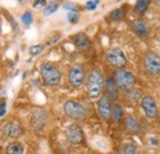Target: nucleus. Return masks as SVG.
<instances>
[{
  "mask_svg": "<svg viewBox=\"0 0 160 154\" xmlns=\"http://www.w3.org/2000/svg\"><path fill=\"white\" fill-rule=\"evenodd\" d=\"M105 86V78L99 69H91L86 78V93L91 99L99 97Z\"/></svg>",
  "mask_w": 160,
  "mask_h": 154,
  "instance_id": "obj_1",
  "label": "nucleus"
},
{
  "mask_svg": "<svg viewBox=\"0 0 160 154\" xmlns=\"http://www.w3.org/2000/svg\"><path fill=\"white\" fill-rule=\"evenodd\" d=\"M40 72L43 81L47 85H51V86L59 85L60 80H62V73H60V70L54 64H52V63H43L41 65Z\"/></svg>",
  "mask_w": 160,
  "mask_h": 154,
  "instance_id": "obj_2",
  "label": "nucleus"
},
{
  "mask_svg": "<svg viewBox=\"0 0 160 154\" xmlns=\"http://www.w3.org/2000/svg\"><path fill=\"white\" fill-rule=\"evenodd\" d=\"M113 80L116 81V84L120 89L127 91L129 89H133V86L136 85L137 78L133 73H131L123 68V69H116V72L113 74Z\"/></svg>",
  "mask_w": 160,
  "mask_h": 154,
  "instance_id": "obj_3",
  "label": "nucleus"
},
{
  "mask_svg": "<svg viewBox=\"0 0 160 154\" xmlns=\"http://www.w3.org/2000/svg\"><path fill=\"white\" fill-rule=\"evenodd\" d=\"M63 111H64V114L68 116L69 118L75 120V121L84 120L86 117V115H88V111H86L85 106H82L80 102L73 101V100H68V101L64 102Z\"/></svg>",
  "mask_w": 160,
  "mask_h": 154,
  "instance_id": "obj_4",
  "label": "nucleus"
},
{
  "mask_svg": "<svg viewBox=\"0 0 160 154\" xmlns=\"http://www.w3.org/2000/svg\"><path fill=\"white\" fill-rule=\"evenodd\" d=\"M106 58H107V62L116 67L117 69H123L126 65H127V57L126 54L123 53V51L118 48V47H112L107 51L106 53Z\"/></svg>",
  "mask_w": 160,
  "mask_h": 154,
  "instance_id": "obj_5",
  "label": "nucleus"
},
{
  "mask_svg": "<svg viewBox=\"0 0 160 154\" xmlns=\"http://www.w3.org/2000/svg\"><path fill=\"white\" fill-rule=\"evenodd\" d=\"M143 67L150 75L160 74V56L154 52H148L143 58Z\"/></svg>",
  "mask_w": 160,
  "mask_h": 154,
  "instance_id": "obj_6",
  "label": "nucleus"
},
{
  "mask_svg": "<svg viewBox=\"0 0 160 154\" xmlns=\"http://www.w3.org/2000/svg\"><path fill=\"white\" fill-rule=\"evenodd\" d=\"M69 84L73 88H79L85 81V68L81 64H74L69 70Z\"/></svg>",
  "mask_w": 160,
  "mask_h": 154,
  "instance_id": "obj_7",
  "label": "nucleus"
},
{
  "mask_svg": "<svg viewBox=\"0 0 160 154\" xmlns=\"http://www.w3.org/2000/svg\"><path fill=\"white\" fill-rule=\"evenodd\" d=\"M65 136L69 143L72 144H82L85 141V136L79 125L77 123H72L67 127L65 130Z\"/></svg>",
  "mask_w": 160,
  "mask_h": 154,
  "instance_id": "obj_8",
  "label": "nucleus"
},
{
  "mask_svg": "<svg viewBox=\"0 0 160 154\" xmlns=\"http://www.w3.org/2000/svg\"><path fill=\"white\" fill-rule=\"evenodd\" d=\"M140 105L148 118L153 120L158 116V105H157L155 99L152 95H144L140 100Z\"/></svg>",
  "mask_w": 160,
  "mask_h": 154,
  "instance_id": "obj_9",
  "label": "nucleus"
},
{
  "mask_svg": "<svg viewBox=\"0 0 160 154\" xmlns=\"http://www.w3.org/2000/svg\"><path fill=\"white\" fill-rule=\"evenodd\" d=\"M98 111H99L101 118L105 121H110L112 118V106H111L110 99L107 95L100 96L99 101H98Z\"/></svg>",
  "mask_w": 160,
  "mask_h": 154,
  "instance_id": "obj_10",
  "label": "nucleus"
},
{
  "mask_svg": "<svg viewBox=\"0 0 160 154\" xmlns=\"http://www.w3.org/2000/svg\"><path fill=\"white\" fill-rule=\"evenodd\" d=\"M48 122V114L44 111V110H35L31 115V118H30V123L33 128L36 130H41L43 128Z\"/></svg>",
  "mask_w": 160,
  "mask_h": 154,
  "instance_id": "obj_11",
  "label": "nucleus"
},
{
  "mask_svg": "<svg viewBox=\"0 0 160 154\" xmlns=\"http://www.w3.org/2000/svg\"><path fill=\"white\" fill-rule=\"evenodd\" d=\"M21 133H22V128H21L20 125L18 122H15V121L8 122V123H5L1 127V135L4 136L5 138H12V139H15V138L20 137Z\"/></svg>",
  "mask_w": 160,
  "mask_h": 154,
  "instance_id": "obj_12",
  "label": "nucleus"
},
{
  "mask_svg": "<svg viewBox=\"0 0 160 154\" xmlns=\"http://www.w3.org/2000/svg\"><path fill=\"white\" fill-rule=\"evenodd\" d=\"M132 30L134 33H137L138 36H142V37H147L152 33V30H150L149 25L147 23V21L142 19L134 20L132 22Z\"/></svg>",
  "mask_w": 160,
  "mask_h": 154,
  "instance_id": "obj_13",
  "label": "nucleus"
},
{
  "mask_svg": "<svg viewBox=\"0 0 160 154\" xmlns=\"http://www.w3.org/2000/svg\"><path fill=\"white\" fill-rule=\"evenodd\" d=\"M73 42H74V46L77 47V49L80 52L88 49L91 46V41L89 38V36L84 32H79V33L74 35L73 36Z\"/></svg>",
  "mask_w": 160,
  "mask_h": 154,
  "instance_id": "obj_14",
  "label": "nucleus"
},
{
  "mask_svg": "<svg viewBox=\"0 0 160 154\" xmlns=\"http://www.w3.org/2000/svg\"><path fill=\"white\" fill-rule=\"evenodd\" d=\"M105 85H106V93H107V96H108V99L117 100V99H118V96H120V88L117 86L116 81L113 80V77H107V78H106Z\"/></svg>",
  "mask_w": 160,
  "mask_h": 154,
  "instance_id": "obj_15",
  "label": "nucleus"
},
{
  "mask_svg": "<svg viewBox=\"0 0 160 154\" xmlns=\"http://www.w3.org/2000/svg\"><path fill=\"white\" fill-rule=\"evenodd\" d=\"M124 127L132 135H137L140 131L139 122L133 115H127L124 117Z\"/></svg>",
  "mask_w": 160,
  "mask_h": 154,
  "instance_id": "obj_16",
  "label": "nucleus"
},
{
  "mask_svg": "<svg viewBox=\"0 0 160 154\" xmlns=\"http://www.w3.org/2000/svg\"><path fill=\"white\" fill-rule=\"evenodd\" d=\"M23 151H25L23 146L19 142H11L5 148L6 154H23Z\"/></svg>",
  "mask_w": 160,
  "mask_h": 154,
  "instance_id": "obj_17",
  "label": "nucleus"
},
{
  "mask_svg": "<svg viewBox=\"0 0 160 154\" xmlns=\"http://www.w3.org/2000/svg\"><path fill=\"white\" fill-rule=\"evenodd\" d=\"M126 96L127 99L131 101V102H138L142 100L143 97V94H142V90L140 89H129L126 91Z\"/></svg>",
  "mask_w": 160,
  "mask_h": 154,
  "instance_id": "obj_18",
  "label": "nucleus"
},
{
  "mask_svg": "<svg viewBox=\"0 0 160 154\" xmlns=\"http://www.w3.org/2000/svg\"><path fill=\"white\" fill-rule=\"evenodd\" d=\"M149 5H150V1H149V0H139V1L136 3L133 10H134L136 14L143 15V14L147 11V9L149 8Z\"/></svg>",
  "mask_w": 160,
  "mask_h": 154,
  "instance_id": "obj_19",
  "label": "nucleus"
},
{
  "mask_svg": "<svg viewBox=\"0 0 160 154\" xmlns=\"http://www.w3.org/2000/svg\"><path fill=\"white\" fill-rule=\"evenodd\" d=\"M58 8H59V3L58 1H49V3H47L44 9H43V15L44 16H49L53 13H56Z\"/></svg>",
  "mask_w": 160,
  "mask_h": 154,
  "instance_id": "obj_20",
  "label": "nucleus"
},
{
  "mask_svg": "<svg viewBox=\"0 0 160 154\" xmlns=\"http://www.w3.org/2000/svg\"><path fill=\"white\" fill-rule=\"evenodd\" d=\"M126 16V9L124 8H118V9H115L111 11L110 14V20L112 21H121V20L124 19Z\"/></svg>",
  "mask_w": 160,
  "mask_h": 154,
  "instance_id": "obj_21",
  "label": "nucleus"
},
{
  "mask_svg": "<svg viewBox=\"0 0 160 154\" xmlns=\"http://www.w3.org/2000/svg\"><path fill=\"white\" fill-rule=\"evenodd\" d=\"M124 112H123V107L121 106L120 104H115L113 107H112V118L116 121V122H120L121 120L123 118Z\"/></svg>",
  "mask_w": 160,
  "mask_h": 154,
  "instance_id": "obj_22",
  "label": "nucleus"
},
{
  "mask_svg": "<svg viewBox=\"0 0 160 154\" xmlns=\"http://www.w3.org/2000/svg\"><path fill=\"white\" fill-rule=\"evenodd\" d=\"M122 154H137V147L133 143H124L121 148Z\"/></svg>",
  "mask_w": 160,
  "mask_h": 154,
  "instance_id": "obj_23",
  "label": "nucleus"
},
{
  "mask_svg": "<svg viewBox=\"0 0 160 154\" xmlns=\"http://www.w3.org/2000/svg\"><path fill=\"white\" fill-rule=\"evenodd\" d=\"M43 49H44L43 44H33V46L30 47V54L31 56H38Z\"/></svg>",
  "mask_w": 160,
  "mask_h": 154,
  "instance_id": "obj_24",
  "label": "nucleus"
},
{
  "mask_svg": "<svg viewBox=\"0 0 160 154\" xmlns=\"http://www.w3.org/2000/svg\"><path fill=\"white\" fill-rule=\"evenodd\" d=\"M21 21H22L25 25L28 26V25H31V22L33 21V15H32L30 11H26V13L21 16Z\"/></svg>",
  "mask_w": 160,
  "mask_h": 154,
  "instance_id": "obj_25",
  "label": "nucleus"
},
{
  "mask_svg": "<svg viewBox=\"0 0 160 154\" xmlns=\"http://www.w3.org/2000/svg\"><path fill=\"white\" fill-rule=\"evenodd\" d=\"M67 18H68L70 23H77L78 20H79V16L77 15V13H73V11H69L68 15H67Z\"/></svg>",
  "mask_w": 160,
  "mask_h": 154,
  "instance_id": "obj_26",
  "label": "nucleus"
},
{
  "mask_svg": "<svg viewBox=\"0 0 160 154\" xmlns=\"http://www.w3.org/2000/svg\"><path fill=\"white\" fill-rule=\"evenodd\" d=\"M99 3H100V1H98V0H92V1L90 0V1H86V9H88V10H94V9L98 8Z\"/></svg>",
  "mask_w": 160,
  "mask_h": 154,
  "instance_id": "obj_27",
  "label": "nucleus"
},
{
  "mask_svg": "<svg viewBox=\"0 0 160 154\" xmlns=\"http://www.w3.org/2000/svg\"><path fill=\"white\" fill-rule=\"evenodd\" d=\"M60 39V33H54L53 36H52V38L48 41V44H54V43H57V41H59Z\"/></svg>",
  "mask_w": 160,
  "mask_h": 154,
  "instance_id": "obj_28",
  "label": "nucleus"
},
{
  "mask_svg": "<svg viewBox=\"0 0 160 154\" xmlns=\"http://www.w3.org/2000/svg\"><path fill=\"white\" fill-rule=\"evenodd\" d=\"M46 4H47V1H44V0H37V1H35V3H33V8L46 6Z\"/></svg>",
  "mask_w": 160,
  "mask_h": 154,
  "instance_id": "obj_29",
  "label": "nucleus"
},
{
  "mask_svg": "<svg viewBox=\"0 0 160 154\" xmlns=\"http://www.w3.org/2000/svg\"><path fill=\"white\" fill-rule=\"evenodd\" d=\"M5 107H6V102L2 101V102L0 104V117L5 114Z\"/></svg>",
  "mask_w": 160,
  "mask_h": 154,
  "instance_id": "obj_30",
  "label": "nucleus"
},
{
  "mask_svg": "<svg viewBox=\"0 0 160 154\" xmlns=\"http://www.w3.org/2000/svg\"><path fill=\"white\" fill-rule=\"evenodd\" d=\"M157 4H158V5L160 6V0H158V1H157Z\"/></svg>",
  "mask_w": 160,
  "mask_h": 154,
  "instance_id": "obj_31",
  "label": "nucleus"
},
{
  "mask_svg": "<svg viewBox=\"0 0 160 154\" xmlns=\"http://www.w3.org/2000/svg\"><path fill=\"white\" fill-rule=\"evenodd\" d=\"M115 154H122V153H121V152H118V153H115Z\"/></svg>",
  "mask_w": 160,
  "mask_h": 154,
  "instance_id": "obj_32",
  "label": "nucleus"
},
{
  "mask_svg": "<svg viewBox=\"0 0 160 154\" xmlns=\"http://www.w3.org/2000/svg\"><path fill=\"white\" fill-rule=\"evenodd\" d=\"M137 154H138V153H137Z\"/></svg>",
  "mask_w": 160,
  "mask_h": 154,
  "instance_id": "obj_33",
  "label": "nucleus"
}]
</instances>
